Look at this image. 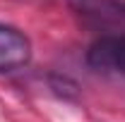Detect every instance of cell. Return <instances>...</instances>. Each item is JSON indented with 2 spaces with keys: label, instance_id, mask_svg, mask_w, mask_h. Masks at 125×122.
<instances>
[{
  "label": "cell",
  "instance_id": "cell-2",
  "mask_svg": "<svg viewBox=\"0 0 125 122\" xmlns=\"http://www.w3.org/2000/svg\"><path fill=\"white\" fill-rule=\"evenodd\" d=\"M31 60V41L19 29L0 24V74L17 72Z\"/></svg>",
  "mask_w": 125,
  "mask_h": 122
},
{
  "label": "cell",
  "instance_id": "cell-1",
  "mask_svg": "<svg viewBox=\"0 0 125 122\" xmlns=\"http://www.w3.org/2000/svg\"><path fill=\"white\" fill-rule=\"evenodd\" d=\"M87 65L111 77H125V34H101L87 50Z\"/></svg>",
  "mask_w": 125,
  "mask_h": 122
}]
</instances>
